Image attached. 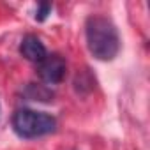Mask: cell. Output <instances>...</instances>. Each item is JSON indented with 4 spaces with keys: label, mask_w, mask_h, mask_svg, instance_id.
Here are the masks:
<instances>
[{
    "label": "cell",
    "mask_w": 150,
    "mask_h": 150,
    "mask_svg": "<svg viewBox=\"0 0 150 150\" xmlns=\"http://www.w3.org/2000/svg\"><path fill=\"white\" fill-rule=\"evenodd\" d=\"M87 48L94 58L101 62H111L120 51V35L115 23L101 14H92L85 23Z\"/></svg>",
    "instance_id": "obj_1"
},
{
    "label": "cell",
    "mask_w": 150,
    "mask_h": 150,
    "mask_svg": "<svg viewBox=\"0 0 150 150\" xmlns=\"http://www.w3.org/2000/svg\"><path fill=\"white\" fill-rule=\"evenodd\" d=\"M13 129L20 138L34 139L53 132L57 129V120L44 111L21 108L13 115Z\"/></svg>",
    "instance_id": "obj_2"
},
{
    "label": "cell",
    "mask_w": 150,
    "mask_h": 150,
    "mask_svg": "<svg viewBox=\"0 0 150 150\" xmlns=\"http://www.w3.org/2000/svg\"><path fill=\"white\" fill-rule=\"evenodd\" d=\"M65 71H67V62L58 53L46 55L44 60L37 64V74L46 85H58L65 78Z\"/></svg>",
    "instance_id": "obj_3"
},
{
    "label": "cell",
    "mask_w": 150,
    "mask_h": 150,
    "mask_svg": "<svg viewBox=\"0 0 150 150\" xmlns=\"http://www.w3.org/2000/svg\"><path fill=\"white\" fill-rule=\"evenodd\" d=\"M20 53H21L27 60L35 62V64H39L41 60H44V57L48 55L46 46L42 44V41H41L37 35H32V34H28V35H25V37L21 39Z\"/></svg>",
    "instance_id": "obj_4"
},
{
    "label": "cell",
    "mask_w": 150,
    "mask_h": 150,
    "mask_svg": "<svg viewBox=\"0 0 150 150\" xmlns=\"http://www.w3.org/2000/svg\"><path fill=\"white\" fill-rule=\"evenodd\" d=\"M25 96L30 99V101H42V103H50L53 101V92L44 87V85H37V83H28L27 90H25Z\"/></svg>",
    "instance_id": "obj_5"
},
{
    "label": "cell",
    "mask_w": 150,
    "mask_h": 150,
    "mask_svg": "<svg viewBox=\"0 0 150 150\" xmlns=\"http://www.w3.org/2000/svg\"><path fill=\"white\" fill-rule=\"evenodd\" d=\"M50 13H51V4L42 2V4H39V6H37V11H35V20H37V21H44V20L50 16Z\"/></svg>",
    "instance_id": "obj_6"
}]
</instances>
